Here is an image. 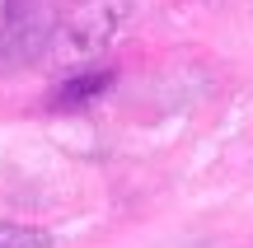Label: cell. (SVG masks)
I'll list each match as a JSON object with an SVG mask.
<instances>
[{
  "label": "cell",
  "mask_w": 253,
  "mask_h": 248,
  "mask_svg": "<svg viewBox=\"0 0 253 248\" xmlns=\"http://www.w3.org/2000/svg\"><path fill=\"white\" fill-rule=\"evenodd\" d=\"M56 19L47 0H0V75L24 71L52 47Z\"/></svg>",
  "instance_id": "obj_1"
},
{
  "label": "cell",
  "mask_w": 253,
  "mask_h": 248,
  "mask_svg": "<svg viewBox=\"0 0 253 248\" xmlns=\"http://www.w3.org/2000/svg\"><path fill=\"white\" fill-rule=\"evenodd\" d=\"M118 80V75H113V66H99V71H84V75H71V80L61 84V89H56V108H75V103H89V99H99L103 89H108V84Z\"/></svg>",
  "instance_id": "obj_2"
},
{
  "label": "cell",
  "mask_w": 253,
  "mask_h": 248,
  "mask_svg": "<svg viewBox=\"0 0 253 248\" xmlns=\"http://www.w3.org/2000/svg\"><path fill=\"white\" fill-rule=\"evenodd\" d=\"M0 248H52V234L19 220H0Z\"/></svg>",
  "instance_id": "obj_3"
}]
</instances>
